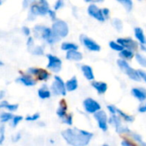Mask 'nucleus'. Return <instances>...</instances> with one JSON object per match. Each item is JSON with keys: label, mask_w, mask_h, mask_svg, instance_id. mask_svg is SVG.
<instances>
[{"label": "nucleus", "mask_w": 146, "mask_h": 146, "mask_svg": "<svg viewBox=\"0 0 146 146\" xmlns=\"http://www.w3.org/2000/svg\"><path fill=\"white\" fill-rule=\"evenodd\" d=\"M49 78H50V74L44 69H42L39 74L37 76V79L40 81H46L49 80Z\"/></svg>", "instance_id": "72a5a7b5"}, {"label": "nucleus", "mask_w": 146, "mask_h": 146, "mask_svg": "<svg viewBox=\"0 0 146 146\" xmlns=\"http://www.w3.org/2000/svg\"><path fill=\"white\" fill-rule=\"evenodd\" d=\"M139 113H146V103L144 104H141L139 107Z\"/></svg>", "instance_id": "603ef678"}, {"label": "nucleus", "mask_w": 146, "mask_h": 146, "mask_svg": "<svg viewBox=\"0 0 146 146\" xmlns=\"http://www.w3.org/2000/svg\"><path fill=\"white\" fill-rule=\"evenodd\" d=\"M135 58H136V61L138 62V63L141 67L146 68V56H145L141 53H136L135 54Z\"/></svg>", "instance_id": "c756f323"}, {"label": "nucleus", "mask_w": 146, "mask_h": 146, "mask_svg": "<svg viewBox=\"0 0 146 146\" xmlns=\"http://www.w3.org/2000/svg\"><path fill=\"white\" fill-rule=\"evenodd\" d=\"M119 56H120L121 58L125 59V60L127 61V60L133 59V57L135 56V54H134V51H133V50L124 48L121 51L119 52Z\"/></svg>", "instance_id": "4be33fe9"}, {"label": "nucleus", "mask_w": 146, "mask_h": 146, "mask_svg": "<svg viewBox=\"0 0 146 146\" xmlns=\"http://www.w3.org/2000/svg\"><path fill=\"white\" fill-rule=\"evenodd\" d=\"M92 86L100 95L104 94L107 92V90H108V85H107V83L103 82V81H95V80H93V81H92Z\"/></svg>", "instance_id": "f3484780"}, {"label": "nucleus", "mask_w": 146, "mask_h": 146, "mask_svg": "<svg viewBox=\"0 0 146 146\" xmlns=\"http://www.w3.org/2000/svg\"><path fill=\"white\" fill-rule=\"evenodd\" d=\"M80 40L82 43V44L90 51L98 52V51L101 50V46L96 41H94L93 39H92V38L86 37V36L81 35L80 38Z\"/></svg>", "instance_id": "9b49d317"}, {"label": "nucleus", "mask_w": 146, "mask_h": 146, "mask_svg": "<svg viewBox=\"0 0 146 146\" xmlns=\"http://www.w3.org/2000/svg\"><path fill=\"white\" fill-rule=\"evenodd\" d=\"M87 13L90 16H92V18L96 19L97 21H100V22H104L105 21L106 18L103 13V9H99L96 4L94 3H91L88 8H87Z\"/></svg>", "instance_id": "9d476101"}, {"label": "nucleus", "mask_w": 146, "mask_h": 146, "mask_svg": "<svg viewBox=\"0 0 146 146\" xmlns=\"http://www.w3.org/2000/svg\"><path fill=\"white\" fill-rule=\"evenodd\" d=\"M66 59L74 62H80L83 59V55L78 50H72L66 51Z\"/></svg>", "instance_id": "2eb2a0df"}, {"label": "nucleus", "mask_w": 146, "mask_h": 146, "mask_svg": "<svg viewBox=\"0 0 146 146\" xmlns=\"http://www.w3.org/2000/svg\"><path fill=\"white\" fill-rule=\"evenodd\" d=\"M94 119L97 121L98 127L103 131V132H107L109 128V118L105 111L104 110H98L96 112L94 115Z\"/></svg>", "instance_id": "6e6552de"}, {"label": "nucleus", "mask_w": 146, "mask_h": 146, "mask_svg": "<svg viewBox=\"0 0 146 146\" xmlns=\"http://www.w3.org/2000/svg\"><path fill=\"white\" fill-rule=\"evenodd\" d=\"M40 118V115L38 113H35L32 115H28L26 117V121H38V119Z\"/></svg>", "instance_id": "58836bf2"}, {"label": "nucleus", "mask_w": 146, "mask_h": 146, "mask_svg": "<svg viewBox=\"0 0 146 146\" xmlns=\"http://www.w3.org/2000/svg\"><path fill=\"white\" fill-rule=\"evenodd\" d=\"M115 132H116L118 134H129L132 131H131L127 127L121 126V127L115 128Z\"/></svg>", "instance_id": "f704fd0d"}, {"label": "nucleus", "mask_w": 146, "mask_h": 146, "mask_svg": "<svg viewBox=\"0 0 146 146\" xmlns=\"http://www.w3.org/2000/svg\"><path fill=\"white\" fill-rule=\"evenodd\" d=\"M16 82L22 84L25 86L27 87H31L36 85V80L33 78V75L29 74H21L20 77H18L16 79Z\"/></svg>", "instance_id": "ddd939ff"}, {"label": "nucleus", "mask_w": 146, "mask_h": 146, "mask_svg": "<svg viewBox=\"0 0 146 146\" xmlns=\"http://www.w3.org/2000/svg\"><path fill=\"white\" fill-rule=\"evenodd\" d=\"M0 92H1V94H0V99H3V97H4V92L3 91H1Z\"/></svg>", "instance_id": "5fc2aeb1"}, {"label": "nucleus", "mask_w": 146, "mask_h": 146, "mask_svg": "<svg viewBox=\"0 0 146 146\" xmlns=\"http://www.w3.org/2000/svg\"><path fill=\"white\" fill-rule=\"evenodd\" d=\"M83 107L87 114L94 115L96 112L101 110L100 104L92 98H87L83 101Z\"/></svg>", "instance_id": "1a4fd4ad"}, {"label": "nucleus", "mask_w": 146, "mask_h": 146, "mask_svg": "<svg viewBox=\"0 0 146 146\" xmlns=\"http://www.w3.org/2000/svg\"><path fill=\"white\" fill-rule=\"evenodd\" d=\"M78 86H79V83H78V80L75 76L72 77L70 80L66 81V88L68 92H74L75 90H77Z\"/></svg>", "instance_id": "6ab92c4d"}, {"label": "nucleus", "mask_w": 146, "mask_h": 146, "mask_svg": "<svg viewBox=\"0 0 146 146\" xmlns=\"http://www.w3.org/2000/svg\"><path fill=\"white\" fill-rule=\"evenodd\" d=\"M67 109L68 108H67V105H66L65 102L62 101L60 103V105H59L58 109L56 110V115L61 120H62L63 118L66 117V115H67Z\"/></svg>", "instance_id": "5701e85b"}, {"label": "nucleus", "mask_w": 146, "mask_h": 146, "mask_svg": "<svg viewBox=\"0 0 146 146\" xmlns=\"http://www.w3.org/2000/svg\"><path fill=\"white\" fill-rule=\"evenodd\" d=\"M51 92L56 96H66L68 91L66 88V82L63 81V80L56 75L54 77V81L50 86Z\"/></svg>", "instance_id": "423d86ee"}, {"label": "nucleus", "mask_w": 146, "mask_h": 146, "mask_svg": "<svg viewBox=\"0 0 146 146\" xmlns=\"http://www.w3.org/2000/svg\"><path fill=\"white\" fill-rule=\"evenodd\" d=\"M107 110L111 115H116L117 114V108L114 105H107Z\"/></svg>", "instance_id": "79ce46f5"}, {"label": "nucleus", "mask_w": 146, "mask_h": 146, "mask_svg": "<svg viewBox=\"0 0 146 146\" xmlns=\"http://www.w3.org/2000/svg\"><path fill=\"white\" fill-rule=\"evenodd\" d=\"M121 145L123 146H130V145H133V143L132 142V141H130V140H128V139H123L122 141H121Z\"/></svg>", "instance_id": "49530a36"}, {"label": "nucleus", "mask_w": 146, "mask_h": 146, "mask_svg": "<svg viewBox=\"0 0 146 146\" xmlns=\"http://www.w3.org/2000/svg\"><path fill=\"white\" fill-rule=\"evenodd\" d=\"M27 46L28 49L32 48L33 46H34V40H33V37H28L27 40Z\"/></svg>", "instance_id": "37998d69"}, {"label": "nucleus", "mask_w": 146, "mask_h": 146, "mask_svg": "<svg viewBox=\"0 0 146 146\" xmlns=\"http://www.w3.org/2000/svg\"><path fill=\"white\" fill-rule=\"evenodd\" d=\"M121 4H122L127 11H131L133 7V0H117Z\"/></svg>", "instance_id": "473e14b6"}, {"label": "nucleus", "mask_w": 146, "mask_h": 146, "mask_svg": "<svg viewBox=\"0 0 146 146\" xmlns=\"http://www.w3.org/2000/svg\"><path fill=\"white\" fill-rule=\"evenodd\" d=\"M5 139V127L4 125H2L0 127V145H3Z\"/></svg>", "instance_id": "ea45409f"}, {"label": "nucleus", "mask_w": 146, "mask_h": 146, "mask_svg": "<svg viewBox=\"0 0 146 146\" xmlns=\"http://www.w3.org/2000/svg\"><path fill=\"white\" fill-rule=\"evenodd\" d=\"M139 47H140L141 50H143V51L146 52V44H140Z\"/></svg>", "instance_id": "864d4df0"}, {"label": "nucleus", "mask_w": 146, "mask_h": 146, "mask_svg": "<svg viewBox=\"0 0 146 146\" xmlns=\"http://www.w3.org/2000/svg\"><path fill=\"white\" fill-rule=\"evenodd\" d=\"M51 93H52L51 90H50L46 85H43L38 90V96L40 99H43V100L49 99L51 96Z\"/></svg>", "instance_id": "a211bd4d"}, {"label": "nucleus", "mask_w": 146, "mask_h": 146, "mask_svg": "<svg viewBox=\"0 0 146 146\" xmlns=\"http://www.w3.org/2000/svg\"><path fill=\"white\" fill-rule=\"evenodd\" d=\"M62 123H64V124H67V125H68V126H72V125H73V115H72L71 114L67 115L66 117L63 118V119L62 120Z\"/></svg>", "instance_id": "4c0bfd02"}, {"label": "nucleus", "mask_w": 146, "mask_h": 146, "mask_svg": "<svg viewBox=\"0 0 146 146\" xmlns=\"http://www.w3.org/2000/svg\"><path fill=\"white\" fill-rule=\"evenodd\" d=\"M61 49L64 51H68L72 50H78L79 46L78 44L72 42H63L61 45Z\"/></svg>", "instance_id": "a878e982"}, {"label": "nucleus", "mask_w": 146, "mask_h": 146, "mask_svg": "<svg viewBox=\"0 0 146 146\" xmlns=\"http://www.w3.org/2000/svg\"><path fill=\"white\" fill-rule=\"evenodd\" d=\"M103 9V13H104V15L105 18H106V19H108V18H109V16H110V9H109L108 8H104V9Z\"/></svg>", "instance_id": "3c124183"}, {"label": "nucleus", "mask_w": 146, "mask_h": 146, "mask_svg": "<svg viewBox=\"0 0 146 146\" xmlns=\"http://www.w3.org/2000/svg\"><path fill=\"white\" fill-rule=\"evenodd\" d=\"M117 65L121 68V70L124 74H126L128 76V78L131 79L132 80H133V81H140L141 80L139 71L134 69L133 68H132L127 60L122 59V58L118 59L117 60Z\"/></svg>", "instance_id": "20e7f679"}, {"label": "nucleus", "mask_w": 146, "mask_h": 146, "mask_svg": "<svg viewBox=\"0 0 146 146\" xmlns=\"http://www.w3.org/2000/svg\"><path fill=\"white\" fill-rule=\"evenodd\" d=\"M61 134L68 145L73 146L87 145L93 138L92 133L76 127L67 128Z\"/></svg>", "instance_id": "f257e3e1"}, {"label": "nucleus", "mask_w": 146, "mask_h": 146, "mask_svg": "<svg viewBox=\"0 0 146 146\" xmlns=\"http://www.w3.org/2000/svg\"><path fill=\"white\" fill-rule=\"evenodd\" d=\"M14 117V115L9 111V112H4L3 111L0 115V121L2 124L7 123L9 121H11Z\"/></svg>", "instance_id": "bb28decb"}, {"label": "nucleus", "mask_w": 146, "mask_h": 146, "mask_svg": "<svg viewBox=\"0 0 146 146\" xmlns=\"http://www.w3.org/2000/svg\"><path fill=\"white\" fill-rule=\"evenodd\" d=\"M128 135L130 136V138H131L135 143H137V144H139V145H140L146 146V143L144 142V139H143V138H142V136H141L140 134H139V133H133V132H131Z\"/></svg>", "instance_id": "cd10ccee"}, {"label": "nucleus", "mask_w": 146, "mask_h": 146, "mask_svg": "<svg viewBox=\"0 0 146 146\" xmlns=\"http://www.w3.org/2000/svg\"><path fill=\"white\" fill-rule=\"evenodd\" d=\"M48 15H49V16L50 17V19L52 21L56 20V10L55 9H50V10L48 12Z\"/></svg>", "instance_id": "c03bdc74"}, {"label": "nucleus", "mask_w": 146, "mask_h": 146, "mask_svg": "<svg viewBox=\"0 0 146 146\" xmlns=\"http://www.w3.org/2000/svg\"><path fill=\"white\" fill-rule=\"evenodd\" d=\"M117 115H119L122 118V120H124L127 122H133L134 121L133 116H132L130 115H127V113H125L124 111H122L121 110H120L118 108H117Z\"/></svg>", "instance_id": "c85d7f7f"}, {"label": "nucleus", "mask_w": 146, "mask_h": 146, "mask_svg": "<svg viewBox=\"0 0 146 146\" xmlns=\"http://www.w3.org/2000/svg\"><path fill=\"white\" fill-rule=\"evenodd\" d=\"M28 50L34 56H43L44 54V49L43 45H34L28 49Z\"/></svg>", "instance_id": "393cba45"}, {"label": "nucleus", "mask_w": 146, "mask_h": 146, "mask_svg": "<svg viewBox=\"0 0 146 146\" xmlns=\"http://www.w3.org/2000/svg\"><path fill=\"white\" fill-rule=\"evenodd\" d=\"M64 6V3L63 0H56V2L54 4V9L55 10H59L60 9H62Z\"/></svg>", "instance_id": "a19ab883"}, {"label": "nucleus", "mask_w": 146, "mask_h": 146, "mask_svg": "<svg viewBox=\"0 0 146 146\" xmlns=\"http://www.w3.org/2000/svg\"><path fill=\"white\" fill-rule=\"evenodd\" d=\"M51 28L53 32L56 33V35L61 38H66L69 33V27H68V23L61 19H56L53 21Z\"/></svg>", "instance_id": "39448f33"}, {"label": "nucleus", "mask_w": 146, "mask_h": 146, "mask_svg": "<svg viewBox=\"0 0 146 146\" xmlns=\"http://www.w3.org/2000/svg\"><path fill=\"white\" fill-rule=\"evenodd\" d=\"M41 70H42V68H29L27 69V74L37 77L39 74V73L41 72Z\"/></svg>", "instance_id": "e433bc0d"}, {"label": "nucleus", "mask_w": 146, "mask_h": 146, "mask_svg": "<svg viewBox=\"0 0 146 146\" xmlns=\"http://www.w3.org/2000/svg\"><path fill=\"white\" fill-rule=\"evenodd\" d=\"M46 57L48 59V64L46 65V68L51 72L59 73L62 67V60L56 56H54L52 54H47Z\"/></svg>", "instance_id": "0eeeda50"}, {"label": "nucleus", "mask_w": 146, "mask_h": 146, "mask_svg": "<svg viewBox=\"0 0 146 146\" xmlns=\"http://www.w3.org/2000/svg\"><path fill=\"white\" fill-rule=\"evenodd\" d=\"M132 95L139 100L140 103H143L146 100V89L143 87H133L131 91Z\"/></svg>", "instance_id": "4468645a"}, {"label": "nucleus", "mask_w": 146, "mask_h": 146, "mask_svg": "<svg viewBox=\"0 0 146 146\" xmlns=\"http://www.w3.org/2000/svg\"><path fill=\"white\" fill-rule=\"evenodd\" d=\"M32 1H33V0H23V3H22L23 9H27V8L30 6Z\"/></svg>", "instance_id": "8fccbe9b"}, {"label": "nucleus", "mask_w": 146, "mask_h": 146, "mask_svg": "<svg viewBox=\"0 0 146 146\" xmlns=\"http://www.w3.org/2000/svg\"><path fill=\"white\" fill-rule=\"evenodd\" d=\"M18 107H19L18 104H9V102H7L5 100H3L0 103V108L1 109H5L10 112H15V110H17Z\"/></svg>", "instance_id": "b1692460"}, {"label": "nucleus", "mask_w": 146, "mask_h": 146, "mask_svg": "<svg viewBox=\"0 0 146 146\" xmlns=\"http://www.w3.org/2000/svg\"><path fill=\"white\" fill-rule=\"evenodd\" d=\"M33 35L37 38L43 39L44 41H45L47 44L50 45L56 44L61 39V38L56 35L52 28L47 27L45 26H41V25H37L34 27Z\"/></svg>", "instance_id": "f03ea898"}, {"label": "nucleus", "mask_w": 146, "mask_h": 146, "mask_svg": "<svg viewBox=\"0 0 146 146\" xmlns=\"http://www.w3.org/2000/svg\"><path fill=\"white\" fill-rule=\"evenodd\" d=\"M104 0H93V3H102Z\"/></svg>", "instance_id": "6e6d98bb"}, {"label": "nucleus", "mask_w": 146, "mask_h": 146, "mask_svg": "<svg viewBox=\"0 0 146 146\" xmlns=\"http://www.w3.org/2000/svg\"><path fill=\"white\" fill-rule=\"evenodd\" d=\"M137 1H141V0H137Z\"/></svg>", "instance_id": "13d9d810"}, {"label": "nucleus", "mask_w": 146, "mask_h": 146, "mask_svg": "<svg viewBox=\"0 0 146 146\" xmlns=\"http://www.w3.org/2000/svg\"><path fill=\"white\" fill-rule=\"evenodd\" d=\"M117 42L120 43L124 48L132 50L133 51L137 50L139 48V43L132 38H120L117 39Z\"/></svg>", "instance_id": "f8f14e48"}, {"label": "nucleus", "mask_w": 146, "mask_h": 146, "mask_svg": "<svg viewBox=\"0 0 146 146\" xmlns=\"http://www.w3.org/2000/svg\"><path fill=\"white\" fill-rule=\"evenodd\" d=\"M21 139V133H17L12 138V141H13V142H18Z\"/></svg>", "instance_id": "09e8293b"}, {"label": "nucleus", "mask_w": 146, "mask_h": 146, "mask_svg": "<svg viewBox=\"0 0 146 146\" xmlns=\"http://www.w3.org/2000/svg\"><path fill=\"white\" fill-rule=\"evenodd\" d=\"M109 45H110V47L113 50L117 51V52H120V51H121V50L124 49V47H123L120 43H118L117 40H116V41H110V42L109 43Z\"/></svg>", "instance_id": "7c9ffc66"}, {"label": "nucleus", "mask_w": 146, "mask_h": 146, "mask_svg": "<svg viewBox=\"0 0 146 146\" xmlns=\"http://www.w3.org/2000/svg\"><path fill=\"white\" fill-rule=\"evenodd\" d=\"M134 36L136 38V39L138 40V42H139V44H146V37L144 33V30L141 27H135L134 28Z\"/></svg>", "instance_id": "aec40b11"}, {"label": "nucleus", "mask_w": 146, "mask_h": 146, "mask_svg": "<svg viewBox=\"0 0 146 146\" xmlns=\"http://www.w3.org/2000/svg\"><path fill=\"white\" fill-rule=\"evenodd\" d=\"M81 72L84 75V77L89 80V81H93L95 80V75H94V73H93V69L91 66L89 65H82L81 68Z\"/></svg>", "instance_id": "dca6fc26"}, {"label": "nucleus", "mask_w": 146, "mask_h": 146, "mask_svg": "<svg viewBox=\"0 0 146 146\" xmlns=\"http://www.w3.org/2000/svg\"><path fill=\"white\" fill-rule=\"evenodd\" d=\"M49 10H50V7H49V3L47 0L38 1L37 3H33L31 4L27 19L29 21H33L37 15L44 16L48 15Z\"/></svg>", "instance_id": "7ed1b4c3"}, {"label": "nucleus", "mask_w": 146, "mask_h": 146, "mask_svg": "<svg viewBox=\"0 0 146 146\" xmlns=\"http://www.w3.org/2000/svg\"><path fill=\"white\" fill-rule=\"evenodd\" d=\"M122 118L119 115H111V116L109 118V124L113 126L115 128H117L121 126H122V122H121Z\"/></svg>", "instance_id": "412c9836"}, {"label": "nucleus", "mask_w": 146, "mask_h": 146, "mask_svg": "<svg viewBox=\"0 0 146 146\" xmlns=\"http://www.w3.org/2000/svg\"><path fill=\"white\" fill-rule=\"evenodd\" d=\"M139 71V75H140V78H141V80H143L146 83V72L145 71H144V70H141V69H139V70H138Z\"/></svg>", "instance_id": "de8ad7c7"}, {"label": "nucleus", "mask_w": 146, "mask_h": 146, "mask_svg": "<svg viewBox=\"0 0 146 146\" xmlns=\"http://www.w3.org/2000/svg\"><path fill=\"white\" fill-rule=\"evenodd\" d=\"M85 2H86V3H93V0H85Z\"/></svg>", "instance_id": "4d7b16f0"}, {"label": "nucleus", "mask_w": 146, "mask_h": 146, "mask_svg": "<svg viewBox=\"0 0 146 146\" xmlns=\"http://www.w3.org/2000/svg\"><path fill=\"white\" fill-rule=\"evenodd\" d=\"M21 30H22V33H23V34H24L25 36H27V37H29V36H30V34H31V30H30V28H29L28 27H23L21 28Z\"/></svg>", "instance_id": "a18cd8bd"}, {"label": "nucleus", "mask_w": 146, "mask_h": 146, "mask_svg": "<svg viewBox=\"0 0 146 146\" xmlns=\"http://www.w3.org/2000/svg\"><path fill=\"white\" fill-rule=\"evenodd\" d=\"M112 26L115 27V29H116L118 32H121L123 28V24L122 21L119 19V18H114L112 20Z\"/></svg>", "instance_id": "2f4dec72"}, {"label": "nucleus", "mask_w": 146, "mask_h": 146, "mask_svg": "<svg viewBox=\"0 0 146 146\" xmlns=\"http://www.w3.org/2000/svg\"><path fill=\"white\" fill-rule=\"evenodd\" d=\"M23 120V116L21 115H14L12 121H11V126L13 127H16L17 125Z\"/></svg>", "instance_id": "c9c22d12"}]
</instances>
